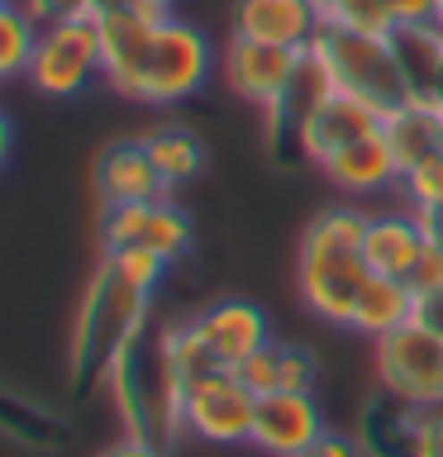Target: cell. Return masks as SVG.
Segmentation results:
<instances>
[{"mask_svg":"<svg viewBox=\"0 0 443 457\" xmlns=\"http://www.w3.org/2000/svg\"><path fill=\"white\" fill-rule=\"evenodd\" d=\"M363 238H367V210L357 205H329L305 224L296 253V291L314 320L348 328L353 300L372 277Z\"/></svg>","mask_w":443,"mask_h":457,"instance_id":"6da1fadb","label":"cell"},{"mask_svg":"<svg viewBox=\"0 0 443 457\" xmlns=\"http://www.w3.org/2000/svg\"><path fill=\"white\" fill-rule=\"evenodd\" d=\"M148 310H153V295L138 291V286H129L120 271H114L110 257H100L96 277L81 295L77 320H71V353H67L71 381L77 386L105 381L110 362L148 328Z\"/></svg>","mask_w":443,"mask_h":457,"instance_id":"7a4b0ae2","label":"cell"},{"mask_svg":"<svg viewBox=\"0 0 443 457\" xmlns=\"http://www.w3.org/2000/svg\"><path fill=\"white\" fill-rule=\"evenodd\" d=\"M310 48L324 57V67H329L339 91L367 100L381 114H391L396 105L414 100V86H410L405 62H400L396 34H357V29H343V24H324Z\"/></svg>","mask_w":443,"mask_h":457,"instance_id":"3957f363","label":"cell"},{"mask_svg":"<svg viewBox=\"0 0 443 457\" xmlns=\"http://www.w3.org/2000/svg\"><path fill=\"white\" fill-rule=\"evenodd\" d=\"M377 386L381 395L400 400L410 410H443V338L424 324H400L377 338Z\"/></svg>","mask_w":443,"mask_h":457,"instance_id":"277c9868","label":"cell"},{"mask_svg":"<svg viewBox=\"0 0 443 457\" xmlns=\"http://www.w3.org/2000/svg\"><path fill=\"white\" fill-rule=\"evenodd\" d=\"M210 77V43L196 24H181V20H167L157 24L153 34V48L143 57V71H138V86L129 100L138 105H177V100L196 96Z\"/></svg>","mask_w":443,"mask_h":457,"instance_id":"5b68a950","label":"cell"},{"mask_svg":"<svg viewBox=\"0 0 443 457\" xmlns=\"http://www.w3.org/2000/svg\"><path fill=\"white\" fill-rule=\"evenodd\" d=\"M100 29L96 14L86 20H57L38 24L34 62H29V86L48 100H71L100 77Z\"/></svg>","mask_w":443,"mask_h":457,"instance_id":"8992f818","label":"cell"},{"mask_svg":"<svg viewBox=\"0 0 443 457\" xmlns=\"http://www.w3.org/2000/svg\"><path fill=\"white\" fill-rule=\"evenodd\" d=\"M253 410H257V395L229 367H220L210 377H200L196 386H186L181 428L200 443L234 448V443H248V434H253Z\"/></svg>","mask_w":443,"mask_h":457,"instance_id":"52a82bcc","label":"cell"},{"mask_svg":"<svg viewBox=\"0 0 443 457\" xmlns=\"http://www.w3.org/2000/svg\"><path fill=\"white\" fill-rule=\"evenodd\" d=\"M167 14H153V10H138L129 0H100L96 10V29H100V77L110 81L114 96H134L138 86V71H143V57L153 48V34Z\"/></svg>","mask_w":443,"mask_h":457,"instance_id":"ba28073f","label":"cell"},{"mask_svg":"<svg viewBox=\"0 0 443 457\" xmlns=\"http://www.w3.org/2000/svg\"><path fill=\"white\" fill-rule=\"evenodd\" d=\"M381 120L386 114L377 105H367V100H357L348 91H329L324 100H314V105L300 114V124H296V148L300 157H305L310 167H324L334 153H343L348 143L357 138H372V134H381Z\"/></svg>","mask_w":443,"mask_h":457,"instance_id":"9c48e42d","label":"cell"},{"mask_svg":"<svg viewBox=\"0 0 443 457\" xmlns=\"http://www.w3.org/2000/svg\"><path fill=\"white\" fill-rule=\"evenodd\" d=\"M329 434L324 424V410L314 391H272V395H257V410H253V434L248 443L267 457H296L305 453L310 443H320Z\"/></svg>","mask_w":443,"mask_h":457,"instance_id":"30bf717a","label":"cell"},{"mask_svg":"<svg viewBox=\"0 0 443 457\" xmlns=\"http://www.w3.org/2000/svg\"><path fill=\"white\" fill-rule=\"evenodd\" d=\"M296 67H300L296 48H272V43H253V38H238V34H229L224 57H220L229 91L253 100V105H263V110H272L281 100V91L296 77Z\"/></svg>","mask_w":443,"mask_h":457,"instance_id":"8fae6325","label":"cell"},{"mask_svg":"<svg viewBox=\"0 0 443 457\" xmlns=\"http://www.w3.org/2000/svg\"><path fill=\"white\" fill-rule=\"evenodd\" d=\"M320 29H324V14L314 10V0H238L229 34L305 53Z\"/></svg>","mask_w":443,"mask_h":457,"instance_id":"7c38bea8","label":"cell"},{"mask_svg":"<svg viewBox=\"0 0 443 457\" xmlns=\"http://www.w3.org/2000/svg\"><path fill=\"white\" fill-rule=\"evenodd\" d=\"M96 195L100 205H148V200H163L167 186L157 177L143 138H114L105 153L96 157Z\"/></svg>","mask_w":443,"mask_h":457,"instance_id":"4fadbf2b","label":"cell"},{"mask_svg":"<svg viewBox=\"0 0 443 457\" xmlns=\"http://www.w3.org/2000/svg\"><path fill=\"white\" fill-rule=\"evenodd\" d=\"M196 328L205 338V348L220 357V367H229V371L243 357H253L263 343H272V324L253 300H220L205 314H196Z\"/></svg>","mask_w":443,"mask_h":457,"instance_id":"5bb4252c","label":"cell"},{"mask_svg":"<svg viewBox=\"0 0 443 457\" xmlns=\"http://www.w3.org/2000/svg\"><path fill=\"white\" fill-rule=\"evenodd\" d=\"M424 224H420V214H414L410 205L405 210H377V214H367V238H363V257H367V267L377 271V277H400L405 281L414 262H420V253H424Z\"/></svg>","mask_w":443,"mask_h":457,"instance_id":"9a60e30c","label":"cell"},{"mask_svg":"<svg viewBox=\"0 0 443 457\" xmlns=\"http://www.w3.org/2000/svg\"><path fill=\"white\" fill-rule=\"evenodd\" d=\"M320 171L343 195H381V191H391V186H400V167H396V157H391L381 134L348 143V148L334 153Z\"/></svg>","mask_w":443,"mask_h":457,"instance_id":"2e32d148","label":"cell"},{"mask_svg":"<svg viewBox=\"0 0 443 457\" xmlns=\"http://www.w3.org/2000/svg\"><path fill=\"white\" fill-rule=\"evenodd\" d=\"M439 124H443V110L434 100H420V96L405 100V105H396L381 120V138L396 157L400 177H405L414 162H424L429 153H439Z\"/></svg>","mask_w":443,"mask_h":457,"instance_id":"e0dca14e","label":"cell"},{"mask_svg":"<svg viewBox=\"0 0 443 457\" xmlns=\"http://www.w3.org/2000/svg\"><path fill=\"white\" fill-rule=\"evenodd\" d=\"M410 314H414V291L400 277H372L363 281V291H357V300H353V320H348V328L353 334H363V338H386L391 328H400V324H410Z\"/></svg>","mask_w":443,"mask_h":457,"instance_id":"ac0fdd59","label":"cell"},{"mask_svg":"<svg viewBox=\"0 0 443 457\" xmlns=\"http://www.w3.org/2000/svg\"><path fill=\"white\" fill-rule=\"evenodd\" d=\"M143 148H148L157 177H163V186L171 191V186H186L200 177V167H205V148H200V138L191 134V129H177V124H163L153 129L148 138H143Z\"/></svg>","mask_w":443,"mask_h":457,"instance_id":"d6986e66","label":"cell"},{"mask_svg":"<svg viewBox=\"0 0 443 457\" xmlns=\"http://www.w3.org/2000/svg\"><path fill=\"white\" fill-rule=\"evenodd\" d=\"M34 43H38V20L24 5H0V81L29 77L34 62Z\"/></svg>","mask_w":443,"mask_h":457,"instance_id":"ffe728a7","label":"cell"},{"mask_svg":"<svg viewBox=\"0 0 443 457\" xmlns=\"http://www.w3.org/2000/svg\"><path fill=\"white\" fill-rule=\"evenodd\" d=\"M143 243H148L153 253H163L167 262H177V257L191 248V220L171 205V200H153L148 205V228H143Z\"/></svg>","mask_w":443,"mask_h":457,"instance_id":"44dd1931","label":"cell"},{"mask_svg":"<svg viewBox=\"0 0 443 457\" xmlns=\"http://www.w3.org/2000/svg\"><path fill=\"white\" fill-rule=\"evenodd\" d=\"M400 195H405L410 210H443V148L400 177Z\"/></svg>","mask_w":443,"mask_h":457,"instance_id":"7402d4cb","label":"cell"},{"mask_svg":"<svg viewBox=\"0 0 443 457\" xmlns=\"http://www.w3.org/2000/svg\"><path fill=\"white\" fill-rule=\"evenodd\" d=\"M110 262H114V271H120V277L129 281V286H138V291H157V281L167 277V257L163 253H153L148 243H129V248H120V253H105Z\"/></svg>","mask_w":443,"mask_h":457,"instance_id":"603a6c76","label":"cell"},{"mask_svg":"<svg viewBox=\"0 0 443 457\" xmlns=\"http://www.w3.org/2000/svg\"><path fill=\"white\" fill-rule=\"evenodd\" d=\"M148 205H153V200H148ZM148 205H100V248L120 253V248H129V243H143Z\"/></svg>","mask_w":443,"mask_h":457,"instance_id":"cb8c5ba5","label":"cell"},{"mask_svg":"<svg viewBox=\"0 0 443 457\" xmlns=\"http://www.w3.org/2000/svg\"><path fill=\"white\" fill-rule=\"evenodd\" d=\"M281 362H286V343H263L253 357H243L234 367V377L253 395H272V391H281Z\"/></svg>","mask_w":443,"mask_h":457,"instance_id":"d4e9b609","label":"cell"},{"mask_svg":"<svg viewBox=\"0 0 443 457\" xmlns=\"http://www.w3.org/2000/svg\"><path fill=\"white\" fill-rule=\"evenodd\" d=\"M329 24H343V29H357V34H396V10L391 0H343L339 14Z\"/></svg>","mask_w":443,"mask_h":457,"instance_id":"484cf974","label":"cell"},{"mask_svg":"<svg viewBox=\"0 0 443 457\" xmlns=\"http://www.w3.org/2000/svg\"><path fill=\"white\" fill-rule=\"evenodd\" d=\"M24 10L38 24H57V20H86L100 10V0H24Z\"/></svg>","mask_w":443,"mask_h":457,"instance_id":"4316f807","label":"cell"},{"mask_svg":"<svg viewBox=\"0 0 443 457\" xmlns=\"http://www.w3.org/2000/svg\"><path fill=\"white\" fill-rule=\"evenodd\" d=\"M405 286H410L414 295L443 286V243H424V253H420V262H414V271L405 277Z\"/></svg>","mask_w":443,"mask_h":457,"instance_id":"83f0119b","label":"cell"},{"mask_svg":"<svg viewBox=\"0 0 443 457\" xmlns=\"http://www.w3.org/2000/svg\"><path fill=\"white\" fill-rule=\"evenodd\" d=\"M410 457H443V410H420Z\"/></svg>","mask_w":443,"mask_h":457,"instance_id":"f1b7e54d","label":"cell"},{"mask_svg":"<svg viewBox=\"0 0 443 457\" xmlns=\"http://www.w3.org/2000/svg\"><path fill=\"white\" fill-rule=\"evenodd\" d=\"M391 10H396L400 29H429V24H439L443 0H391Z\"/></svg>","mask_w":443,"mask_h":457,"instance_id":"f546056e","label":"cell"},{"mask_svg":"<svg viewBox=\"0 0 443 457\" xmlns=\"http://www.w3.org/2000/svg\"><path fill=\"white\" fill-rule=\"evenodd\" d=\"M410 320L424 324L429 334L443 338V286H434V291H424V295H414V314H410Z\"/></svg>","mask_w":443,"mask_h":457,"instance_id":"4dcf8cb0","label":"cell"},{"mask_svg":"<svg viewBox=\"0 0 443 457\" xmlns=\"http://www.w3.org/2000/svg\"><path fill=\"white\" fill-rule=\"evenodd\" d=\"M296 457H363V443H353L343 434H324L320 443H310V448L296 453Z\"/></svg>","mask_w":443,"mask_h":457,"instance_id":"1f68e13d","label":"cell"},{"mask_svg":"<svg viewBox=\"0 0 443 457\" xmlns=\"http://www.w3.org/2000/svg\"><path fill=\"white\" fill-rule=\"evenodd\" d=\"M100 457H167L163 453V443H153V438H138V434H124L120 443H110Z\"/></svg>","mask_w":443,"mask_h":457,"instance_id":"d6a6232c","label":"cell"},{"mask_svg":"<svg viewBox=\"0 0 443 457\" xmlns=\"http://www.w3.org/2000/svg\"><path fill=\"white\" fill-rule=\"evenodd\" d=\"M10 148H14V129H10V114L0 110V167L10 162Z\"/></svg>","mask_w":443,"mask_h":457,"instance_id":"836d02e7","label":"cell"},{"mask_svg":"<svg viewBox=\"0 0 443 457\" xmlns=\"http://www.w3.org/2000/svg\"><path fill=\"white\" fill-rule=\"evenodd\" d=\"M129 5H138V10H153V14H167V10H171V0H129Z\"/></svg>","mask_w":443,"mask_h":457,"instance_id":"e575fe53","label":"cell"},{"mask_svg":"<svg viewBox=\"0 0 443 457\" xmlns=\"http://www.w3.org/2000/svg\"><path fill=\"white\" fill-rule=\"evenodd\" d=\"M339 5H343V0H314V10L324 14V24H329V20H334V14H339Z\"/></svg>","mask_w":443,"mask_h":457,"instance_id":"d590c367","label":"cell"},{"mask_svg":"<svg viewBox=\"0 0 443 457\" xmlns=\"http://www.w3.org/2000/svg\"><path fill=\"white\" fill-rule=\"evenodd\" d=\"M439 148H443V124H439Z\"/></svg>","mask_w":443,"mask_h":457,"instance_id":"8d00e7d4","label":"cell"},{"mask_svg":"<svg viewBox=\"0 0 443 457\" xmlns=\"http://www.w3.org/2000/svg\"><path fill=\"white\" fill-rule=\"evenodd\" d=\"M0 5H10V0H0Z\"/></svg>","mask_w":443,"mask_h":457,"instance_id":"74e56055","label":"cell"},{"mask_svg":"<svg viewBox=\"0 0 443 457\" xmlns=\"http://www.w3.org/2000/svg\"><path fill=\"white\" fill-rule=\"evenodd\" d=\"M0 400H5V391H0Z\"/></svg>","mask_w":443,"mask_h":457,"instance_id":"f35d334b","label":"cell"}]
</instances>
